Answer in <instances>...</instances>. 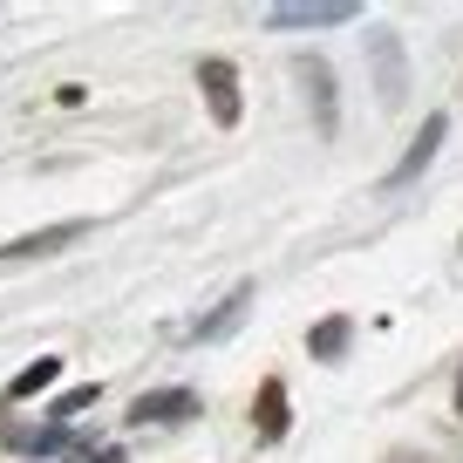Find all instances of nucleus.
I'll return each mask as SVG.
<instances>
[{"mask_svg": "<svg viewBox=\"0 0 463 463\" xmlns=\"http://www.w3.org/2000/svg\"><path fill=\"white\" fill-rule=\"evenodd\" d=\"M307 82H314V102H320V130H334V82H327V69H320V61H307Z\"/></svg>", "mask_w": 463, "mask_h": 463, "instance_id": "obj_10", "label": "nucleus"}, {"mask_svg": "<svg viewBox=\"0 0 463 463\" xmlns=\"http://www.w3.org/2000/svg\"><path fill=\"white\" fill-rule=\"evenodd\" d=\"M198 89L212 102V123H239V75H232V61H204Z\"/></svg>", "mask_w": 463, "mask_h": 463, "instance_id": "obj_1", "label": "nucleus"}, {"mask_svg": "<svg viewBox=\"0 0 463 463\" xmlns=\"http://www.w3.org/2000/svg\"><path fill=\"white\" fill-rule=\"evenodd\" d=\"M55 375H61V362H55V354H42V362H28V368L14 375V389H7V395H42Z\"/></svg>", "mask_w": 463, "mask_h": 463, "instance_id": "obj_7", "label": "nucleus"}, {"mask_svg": "<svg viewBox=\"0 0 463 463\" xmlns=\"http://www.w3.org/2000/svg\"><path fill=\"white\" fill-rule=\"evenodd\" d=\"M252 422H260V436H266V443H279V436H287V382H260Z\"/></svg>", "mask_w": 463, "mask_h": 463, "instance_id": "obj_5", "label": "nucleus"}, {"mask_svg": "<svg viewBox=\"0 0 463 463\" xmlns=\"http://www.w3.org/2000/svg\"><path fill=\"white\" fill-rule=\"evenodd\" d=\"M96 463H130V457H123V449H102V457Z\"/></svg>", "mask_w": 463, "mask_h": 463, "instance_id": "obj_12", "label": "nucleus"}, {"mask_svg": "<svg viewBox=\"0 0 463 463\" xmlns=\"http://www.w3.org/2000/svg\"><path fill=\"white\" fill-rule=\"evenodd\" d=\"M436 144H443V116H422V137H416V144H409V157L395 164V184H409V177H416L422 164L436 157Z\"/></svg>", "mask_w": 463, "mask_h": 463, "instance_id": "obj_6", "label": "nucleus"}, {"mask_svg": "<svg viewBox=\"0 0 463 463\" xmlns=\"http://www.w3.org/2000/svg\"><path fill=\"white\" fill-rule=\"evenodd\" d=\"M246 300H252V293L239 287V293H232V300H225V307H218V314L198 327V341H218V334H232V327H239V314H246Z\"/></svg>", "mask_w": 463, "mask_h": 463, "instance_id": "obj_8", "label": "nucleus"}, {"mask_svg": "<svg viewBox=\"0 0 463 463\" xmlns=\"http://www.w3.org/2000/svg\"><path fill=\"white\" fill-rule=\"evenodd\" d=\"M89 402H96V382H89V389H69V395H61V402H55V416L69 422V416H82Z\"/></svg>", "mask_w": 463, "mask_h": 463, "instance_id": "obj_11", "label": "nucleus"}, {"mask_svg": "<svg viewBox=\"0 0 463 463\" xmlns=\"http://www.w3.org/2000/svg\"><path fill=\"white\" fill-rule=\"evenodd\" d=\"M177 416H198V395L191 389H157L130 409V422H177Z\"/></svg>", "mask_w": 463, "mask_h": 463, "instance_id": "obj_4", "label": "nucleus"}, {"mask_svg": "<svg viewBox=\"0 0 463 463\" xmlns=\"http://www.w3.org/2000/svg\"><path fill=\"white\" fill-rule=\"evenodd\" d=\"M347 334H354V327H347L341 314H334V320H320V327H314V362H334V354L347 347Z\"/></svg>", "mask_w": 463, "mask_h": 463, "instance_id": "obj_9", "label": "nucleus"}, {"mask_svg": "<svg viewBox=\"0 0 463 463\" xmlns=\"http://www.w3.org/2000/svg\"><path fill=\"white\" fill-rule=\"evenodd\" d=\"M82 218H69V225H48V232H28V239H14V246L0 252V260H42V252H61V246H75L82 239Z\"/></svg>", "mask_w": 463, "mask_h": 463, "instance_id": "obj_2", "label": "nucleus"}, {"mask_svg": "<svg viewBox=\"0 0 463 463\" xmlns=\"http://www.w3.org/2000/svg\"><path fill=\"white\" fill-rule=\"evenodd\" d=\"M273 28H334V21H354L347 0H314V7H273Z\"/></svg>", "mask_w": 463, "mask_h": 463, "instance_id": "obj_3", "label": "nucleus"}]
</instances>
